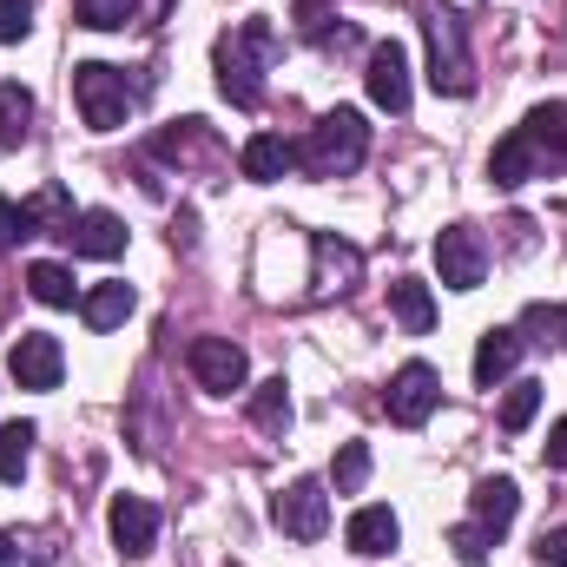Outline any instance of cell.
Here are the masks:
<instances>
[{"label": "cell", "mask_w": 567, "mask_h": 567, "mask_svg": "<svg viewBox=\"0 0 567 567\" xmlns=\"http://www.w3.org/2000/svg\"><path fill=\"white\" fill-rule=\"evenodd\" d=\"M152 158H165V165H205V158H218V140H212L205 120H178V126H165L152 140Z\"/></svg>", "instance_id": "cell-18"}, {"label": "cell", "mask_w": 567, "mask_h": 567, "mask_svg": "<svg viewBox=\"0 0 567 567\" xmlns=\"http://www.w3.org/2000/svg\"><path fill=\"white\" fill-rule=\"evenodd\" d=\"M290 165H297V145L284 140V133H251L245 152H238V172H245L251 185H278Z\"/></svg>", "instance_id": "cell-17"}, {"label": "cell", "mask_w": 567, "mask_h": 567, "mask_svg": "<svg viewBox=\"0 0 567 567\" xmlns=\"http://www.w3.org/2000/svg\"><path fill=\"white\" fill-rule=\"evenodd\" d=\"M390 310H396V323H403L410 337H429V330H435V297H429V284H416V278L390 284Z\"/></svg>", "instance_id": "cell-23"}, {"label": "cell", "mask_w": 567, "mask_h": 567, "mask_svg": "<svg viewBox=\"0 0 567 567\" xmlns=\"http://www.w3.org/2000/svg\"><path fill=\"white\" fill-rule=\"evenodd\" d=\"M73 20L93 27V33H120V27L158 20V13H152V0H73Z\"/></svg>", "instance_id": "cell-21"}, {"label": "cell", "mask_w": 567, "mask_h": 567, "mask_svg": "<svg viewBox=\"0 0 567 567\" xmlns=\"http://www.w3.org/2000/svg\"><path fill=\"white\" fill-rule=\"evenodd\" d=\"M73 218H80V212H73V198H66L60 185H47V192L27 198V225H33V231H60V238H66Z\"/></svg>", "instance_id": "cell-28"}, {"label": "cell", "mask_w": 567, "mask_h": 567, "mask_svg": "<svg viewBox=\"0 0 567 567\" xmlns=\"http://www.w3.org/2000/svg\"><path fill=\"white\" fill-rule=\"evenodd\" d=\"M33 133V93L20 80H0V145H27Z\"/></svg>", "instance_id": "cell-26"}, {"label": "cell", "mask_w": 567, "mask_h": 567, "mask_svg": "<svg viewBox=\"0 0 567 567\" xmlns=\"http://www.w3.org/2000/svg\"><path fill=\"white\" fill-rule=\"evenodd\" d=\"M310 251H317V297L350 290V284L363 278V251H357V245H337L330 231H317V238H310Z\"/></svg>", "instance_id": "cell-19"}, {"label": "cell", "mask_w": 567, "mask_h": 567, "mask_svg": "<svg viewBox=\"0 0 567 567\" xmlns=\"http://www.w3.org/2000/svg\"><path fill=\"white\" fill-rule=\"evenodd\" d=\"M212 66H218V93L251 113V106L265 100V73L278 66V27H271V20H238V27H225L218 47H212Z\"/></svg>", "instance_id": "cell-1"}, {"label": "cell", "mask_w": 567, "mask_h": 567, "mask_svg": "<svg viewBox=\"0 0 567 567\" xmlns=\"http://www.w3.org/2000/svg\"><path fill=\"white\" fill-rule=\"evenodd\" d=\"M133 303H140L133 284H93V290L80 297V317H86L93 330H120V323L133 317Z\"/></svg>", "instance_id": "cell-22"}, {"label": "cell", "mask_w": 567, "mask_h": 567, "mask_svg": "<svg viewBox=\"0 0 567 567\" xmlns=\"http://www.w3.org/2000/svg\"><path fill=\"white\" fill-rule=\"evenodd\" d=\"M20 238H33V225H27V205L0 198V258H7V251H13Z\"/></svg>", "instance_id": "cell-34"}, {"label": "cell", "mask_w": 567, "mask_h": 567, "mask_svg": "<svg viewBox=\"0 0 567 567\" xmlns=\"http://www.w3.org/2000/svg\"><path fill=\"white\" fill-rule=\"evenodd\" d=\"M271 522H278L290 542H323V528H330V495H323V482H317V475H297L290 488H278Z\"/></svg>", "instance_id": "cell-7"}, {"label": "cell", "mask_w": 567, "mask_h": 567, "mask_svg": "<svg viewBox=\"0 0 567 567\" xmlns=\"http://www.w3.org/2000/svg\"><path fill=\"white\" fill-rule=\"evenodd\" d=\"M535 555H542V567H567V528H542Z\"/></svg>", "instance_id": "cell-36"}, {"label": "cell", "mask_w": 567, "mask_h": 567, "mask_svg": "<svg viewBox=\"0 0 567 567\" xmlns=\"http://www.w3.org/2000/svg\"><path fill=\"white\" fill-rule=\"evenodd\" d=\"M330 482H337V495H357V488L370 482V449H363V442H343L337 462H330Z\"/></svg>", "instance_id": "cell-30"}, {"label": "cell", "mask_w": 567, "mask_h": 567, "mask_svg": "<svg viewBox=\"0 0 567 567\" xmlns=\"http://www.w3.org/2000/svg\"><path fill=\"white\" fill-rule=\"evenodd\" d=\"M542 462H548V468H567V416L548 429V442H542Z\"/></svg>", "instance_id": "cell-37"}, {"label": "cell", "mask_w": 567, "mask_h": 567, "mask_svg": "<svg viewBox=\"0 0 567 567\" xmlns=\"http://www.w3.org/2000/svg\"><path fill=\"white\" fill-rule=\"evenodd\" d=\"M435 403H442V377L429 370V363H403L396 377H390V396H383V410H390V423L403 429H423L435 416Z\"/></svg>", "instance_id": "cell-8"}, {"label": "cell", "mask_w": 567, "mask_h": 567, "mask_svg": "<svg viewBox=\"0 0 567 567\" xmlns=\"http://www.w3.org/2000/svg\"><path fill=\"white\" fill-rule=\"evenodd\" d=\"M66 245H73V258H100V265H113V258L126 251V218H113V212H80L73 231H66Z\"/></svg>", "instance_id": "cell-13"}, {"label": "cell", "mask_w": 567, "mask_h": 567, "mask_svg": "<svg viewBox=\"0 0 567 567\" xmlns=\"http://www.w3.org/2000/svg\"><path fill=\"white\" fill-rule=\"evenodd\" d=\"M33 33V0H0V47Z\"/></svg>", "instance_id": "cell-33"}, {"label": "cell", "mask_w": 567, "mask_h": 567, "mask_svg": "<svg viewBox=\"0 0 567 567\" xmlns=\"http://www.w3.org/2000/svg\"><path fill=\"white\" fill-rule=\"evenodd\" d=\"M73 106L93 133H120L126 113L140 106V86L126 80V66H106V60H80L73 66Z\"/></svg>", "instance_id": "cell-4"}, {"label": "cell", "mask_w": 567, "mask_h": 567, "mask_svg": "<svg viewBox=\"0 0 567 567\" xmlns=\"http://www.w3.org/2000/svg\"><path fill=\"white\" fill-rule=\"evenodd\" d=\"M535 410H542V383H508V396H502V429L522 435V429L535 423Z\"/></svg>", "instance_id": "cell-31"}, {"label": "cell", "mask_w": 567, "mask_h": 567, "mask_svg": "<svg viewBox=\"0 0 567 567\" xmlns=\"http://www.w3.org/2000/svg\"><path fill=\"white\" fill-rule=\"evenodd\" d=\"M435 278L449 284V290H482V278H488V245H482L475 225H442L435 231Z\"/></svg>", "instance_id": "cell-6"}, {"label": "cell", "mask_w": 567, "mask_h": 567, "mask_svg": "<svg viewBox=\"0 0 567 567\" xmlns=\"http://www.w3.org/2000/svg\"><path fill=\"white\" fill-rule=\"evenodd\" d=\"M106 528H113V548H120L126 561H140V555H152V542H158V508H152L145 495H113Z\"/></svg>", "instance_id": "cell-11"}, {"label": "cell", "mask_w": 567, "mask_h": 567, "mask_svg": "<svg viewBox=\"0 0 567 567\" xmlns=\"http://www.w3.org/2000/svg\"><path fill=\"white\" fill-rule=\"evenodd\" d=\"M449 548H455V561H462V567H488L495 535H488V528H475V522H462V528H449Z\"/></svg>", "instance_id": "cell-32"}, {"label": "cell", "mask_w": 567, "mask_h": 567, "mask_svg": "<svg viewBox=\"0 0 567 567\" xmlns=\"http://www.w3.org/2000/svg\"><path fill=\"white\" fill-rule=\"evenodd\" d=\"M343 542L357 548V555H370V561H383V555H396V542H403V522L383 508V502H370V508H357L350 515V528H343Z\"/></svg>", "instance_id": "cell-15"}, {"label": "cell", "mask_w": 567, "mask_h": 567, "mask_svg": "<svg viewBox=\"0 0 567 567\" xmlns=\"http://www.w3.org/2000/svg\"><path fill=\"white\" fill-rule=\"evenodd\" d=\"M297 33H303L310 47H357V27L337 20L323 0H297Z\"/></svg>", "instance_id": "cell-24"}, {"label": "cell", "mask_w": 567, "mask_h": 567, "mask_svg": "<svg viewBox=\"0 0 567 567\" xmlns=\"http://www.w3.org/2000/svg\"><path fill=\"white\" fill-rule=\"evenodd\" d=\"M0 567H20V542H13L7 528H0Z\"/></svg>", "instance_id": "cell-38"}, {"label": "cell", "mask_w": 567, "mask_h": 567, "mask_svg": "<svg viewBox=\"0 0 567 567\" xmlns=\"http://www.w3.org/2000/svg\"><path fill=\"white\" fill-rule=\"evenodd\" d=\"M27 290H33V303H47V310H73V303H80L73 271H66V265H53V258L27 265Z\"/></svg>", "instance_id": "cell-25"}, {"label": "cell", "mask_w": 567, "mask_h": 567, "mask_svg": "<svg viewBox=\"0 0 567 567\" xmlns=\"http://www.w3.org/2000/svg\"><path fill=\"white\" fill-rule=\"evenodd\" d=\"M33 442H40V429H33V423H7V429H0V482H20V475H27Z\"/></svg>", "instance_id": "cell-29"}, {"label": "cell", "mask_w": 567, "mask_h": 567, "mask_svg": "<svg viewBox=\"0 0 567 567\" xmlns=\"http://www.w3.org/2000/svg\"><path fill=\"white\" fill-rule=\"evenodd\" d=\"M522 133H528L535 152H542V165H548V172H567V106H561V100L535 106V113L522 120Z\"/></svg>", "instance_id": "cell-20"}, {"label": "cell", "mask_w": 567, "mask_h": 567, "mask_svg": "<svg viewBox=\"0 0 567 567\" xmlns=\"http://www.w3.org/2000/svg\"><path fill=\"white\" fill-rule=\"evenodd\" d=\"M548 165H542V152L528 145V133L515 126L508 140H495V152H488V178L502 185V192H515V185H528V178H542Z\"/></svg>", "instance_id": "cell-16"}, {"label": "cell", "mask_w": 567, "mask_h": 567, "mask_svg": "<svg viewBox=\"0 0 567 567\" xmlns=\"http://www.w3.org/2000/svg\"><path fill=\"white\" fill-rule=\"evenodd\" d=\"M60 370H66V357H60V337H47V330H20V343L7 350V377L20 390H60Z\"/></svg>", "instance_id": "cell-10"}, {"label": "cell", "mask_w": 567, "mask_h": 567, "mask_svg": "<svg viewBox=\"0 0 567 567\" xmlns=\"http://www.w3.org/2000/svg\"><path fill=\"white\" fill-rule=\"evenodd\" d=\"M522 350H528V337H522V330H482V343H475V390L508 383V377H515V363H522Z\"/></svg>", "instance_id": "cell-14"}, {"label": "cell", "mask_w": 567, "mask_h": 567, "mask_svg": "<svg viewBox=\"0 0 567 567\" xmlns=\"http://www.w3.org/2000/svg\"><path fill=\"white\" fill-rule=\"evenodd\" d=\"M429 33V86L442 100H468L475 93V53H468V27L455 7H429L423 13Z\"/></svg>", "instance_id": "cell-3"}, {"label": "cell", "mask_w": 567, "mask_h": 567, "mask_svg": "<svg viewBox=\"0 0 567 567\" xmlns=\"http://www.w3.org/2000/svg\"><path fill=\"white\" fill-rule=\"evenodd\" d=\"M363 158H370V126H363L357 106L323 113V120L297 140V165H303L310 178H350Z\"/></svg>", "instance_id": "cell-2"}, {"label": "cell", "mask_w": 567, "mask_h": 567, "mask_svg": "<svg viewBox=\"0 0 567 567\" xmlns=\"http://www.w3.org/2000/svg\"><path fill=\"white\" fill-rule=\"evenodd\" d=\"M515 508H522L515 475H482V482H475V495H468V522H475V528H488L495 542L515 528Z\"/></svg>", "instance_id": "cell-12"}, {"label": "cell", "mask_w": 567, "mask_h": 567, "mask_svg": "<svg viewBox=\"0 0 567 567\" xmlns=\"http://www.w3.org/2000/svg\"><path fill=\"white\" fill-rule=\"evenodd\" d=\"M363 86L383 113H410V53L403 40H377L370 60H363Z\"/></svg>", "instance_id": "cell-9"}, {"label": "cell", "mask_w": 567, "mask_h": 567, "mask_svg": "<svg viewBox=\"0 0 567 567\" xmlns=\"http://www.w3.org/2000/svg\"><path fill=\"white\" fill-rule=\"evenodd\" d=\"M251 423L265 429V435H284V429H290V383H284V377H265V383L251 390Z\"/></svg>", "instance_id": "cell-27"}, {"label": "cell", "mask_w": 567, "mask_h": 567, "mask_svg": "<svg viewBox=\"0 0 567 567\" xmlns=\"http://www.w3.org/2000/svg\"><path fill=\"white\" fill-rule=\"evenodd\" d=\"M185 370H192V383H198L205 396H231V390L251 383V357H245L231 337H192Z\"/></svg>", "instance_id": "cell-5"}, {"label": "cell", "mask_w": 567, "mask_h": 567, "mask_svg": "<svg viewBox=\"0 0 567 567\" xmlns=\"http://www.w3.org/2000/svg\"><path fill=\"white\" fill-rule=\"evenodd\" d=\"M528 330H542V343H567V303H535Z\"/></svg>", "instance_id": "cell-35"}]
</instances>
